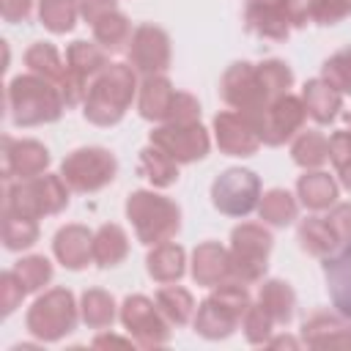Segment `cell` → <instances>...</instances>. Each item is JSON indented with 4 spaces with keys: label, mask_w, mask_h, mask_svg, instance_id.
<instances>
[{
    "label": "cell",
    "mask_w": 351,
    "mask_h": 351,
    "mask_svg": "<svg viewBox=\"0 0 351 351\" xmlns=\"http://www.w3.org/2000/svg\"><path fill=\"white\" fill-rule=\"evenodd\" d=\"M274 247V236L263 222H241L230 230V263L233 280L244 285H258L266 280L269 255Z\"/></svg>",
    "instance_id": "ba28073f"
},
{
    "label": "cell",
    "mask_w": 351,
    "mask_h": 351,
    "mask_svg": "<svg viewBox=\"0 0 351 351\" xmlns=\"http://www.w3.org/2000/svg\"><path fill=\"white\" fill-rule=\"evenodd\" d=\"M93 346H134L132 337H115V335H96Z\"/></svg>",
    "instance_id": "f907efd6"
},
{
    "label": "cell",
    "mask_w": 351,
    "mask_h": 351,
    "mask_svg": "<svg viewBox=\"0 0 351 351\" xmlns=\"http://www.w3.org/2000/svg\"><path fill=\"white\" fill-rule=\"evenodd\" d=\"M129 66L140 77H154V74H167L173 52H170V36L154 25V22H140L132 33V41L126 47Z\"/></svg>",
    "instance_id": "2e32d148"
},
{
    "label": "cell",
    "mask_w": 351,
    "mask_h": 351,
    "mask_svg": "<svg viewBox=\"0 0 351 351\" xmlns=\"http://www.w3.org/2000/svg\"><path fill=\"white\" fill-rule=\"evenodd\" d=\"M299 343H302V340H293V337H288V335H285V337H274V335H271V340H269L266 346H291V348H296Z\"/></svg>",
    "instance_id": "816d5d0a"
},
{
    "label": "cell",
    "mask_w": 351,
    "mask_h": 351,
    "mask_svg": "<svg viewBox=\"0 0 351 351\" xmlns=\"http://www.w3.org/2000/svg\"><path fill=\"white\" fill-rule=\"evenodd\" d=\"M261 195V178L247 167H228L211 184V206L233 219H244L247 214H252Z\"/></svg>",
    "instance_id": "8fae6325"
},
{
    "label": "cell",
    "mask_w": 351,
    "mask_h": 351,
    "mask_svg": "<svg viewBox=\"0 0 351 351\" xmlns=\"http://www.w3.org/2000/svg\"><path fill=\"white\" fill-rule=\"evenodd\" d=\"M90 30H93V41H96L99 47H104L107 52H121V49H126L129 41H132V33H134L129 16L121 14L118 8L110 11V14H104L96 25H90Z\"/></svg>",
    "instance_id": "e575fe53"
},
{
    "label": "cell",
    "mask_w": 351,
    "mask_h": 351,
    "mask_svg": "<svg viewBox=\"0 0 351 351\" xmlns=\"http://www.w3.org/2000/svg\"><path fill=\"white\" fill-rule=\"evenodd\" d=\"M167 121H200V101L189 90H178ZM165 121V123H167Z\"/></svg>",
    "instance_id": "7dc6e473"
},
{
    "label": "cell",
    "mask_w": 351,
    "mask_h": 351,
    "mask_svg": "<svg viewBox=\"0 0 351 351\" xmlns=\"http://www.w3.org/2000/svg\"><path fill=\"white\" fill-rule=\"evenodd\" d=\"M324 217L329 219L340 244H348L351 241V203H335Z\"/></svg>",
    "instance_id": "bcb514c9"
},
{
    "label": "cell",
    "mask_w": 351,
    "mask_h": 351,
    "mask_svg": "<svg viewBox=\"0 0 351 351\" xmlns=\"http://www.w3.org/2000/svg\"><path fill=\"white\" fill-rule=\"evenodd\" d=\"M214 140L217 148L225 156H252L263 143L258 137V129L252 126V121L247 115H241L239 110H219L214 115Z\"/></svg>",
    "instance_id": "ac0fdd59"
},
{
    "label": "cell",
    "mask_w": 351,
    "mask_h": 351,
    "mask_svg": "<svg viewBox=\"0 0 351 351\" xmlns=\"http://www.w3.org/2000/svg\"><path fill=\"white\" fill-rule=\"evenodd\" d=\"M307 107L302 101V96L296 93H282L277 96L274 101L266 104L263 112H258L252 121V126L258 129V137L263 145L269 148H277V145H285L288 140H293L304 123H307Z\"/></svg>",
    "instance_id": "4fadbf2b"
},
{
    "label": "cell",
    "mask_w": 351,
    "mask_h": 351,
    "mask_svg": "<svg viewBox=\"0 0 351 351\" xmlns=\"http://www.w3.org/2000/svg\"><path fill=\"white\" fill-rule=\"evenodd\" d=\"M69 184L60 173H41L22 181H5L3 184V211L44 219L55 217L69 208Z\"/></svg>",
    "instance_id": "277c9868"
},
{
    "label": "cell",
    "mask_w": 351,
    "mask_h": 351,
    "mask_svg": "<svg viewBox=\"0 0 351 351\" xmlns=\"http://www.w3.org/2000/svg\"><path fill=\"white\" fill-rule=\"evenodd\" d=\"M299 197L291 195L288 189L282 186H274V189H266L258 200V217L263 225L269 228H288L299 219Z\"/></svg>",
    "instance_id": "f1b7e54d"
},
{
    "label": "cell",
    "mask_w": 351,
    "mask_h": 351,
    "mask_svg": "<svg viewBox=\"0 0 351 351\" xmlns=\"http://www.w3.org/2000/svg\"><path fill=\"white\" fill-rule=\"evenodd\" d=\"M77 3H80V16H82L88 25H96L104 14H110V11L118 8L115 0H77Z\"/></svg>",
    "instance_id": "681fc988"
},
{
    "label": "cell",
    "mask_w": 351,
    "mask_h": 351,
    "mask_svg": "<svg viewBox=\"0 0 351 351\" xmlns=\"http://www.w3.org/2000/svg\"><path fill=\"white\" fill-rule=\"evenodd\" d=\"M291 159L302 170H318L329 162V137L318 129H302L291 140Z\"/></svg>",
    "instance_id": "1f68e13d"
},
{
    "label": "cell",
    "mask_w": 351,
    "mask_h": 351,
    "mask_svg": "<svg viewBox=\"0 0 351 351\" xmlns=\"http://www.w3.org/2000/svg\"><path fill=\"white\" fill-rule=\"evenodd\" d=\"M145 271L159 285L178 282L186 274V250L176 241H165V244L151 247L145 255Z\"/></svg>",
    "instance_id": "cb8c5ba5"
},
{
    "label": "cell",
    "mask_w": 351,
    "mask_h": 351,
    "mask_svg": "<svg viewBox=\"0 0 351 351\" xmlns=\"http://www.w3.org/2000/svg\"><path fill=\"white\" fill-rule=\"evenodd\" d=\"M321 80H326L343 96H351V44L329 55L321 66Z\"/></svg>",
    "instance_id": "60d3db41"
},
{
    "label": "cell",
    "mask_w": 351,
    "mask_h": 351,
    "mask_svg": "<svg viewBox=\"0 0 351 351\" xmlns=\"http://www.w3.org/2000/svg\"><path fill=\"white\" fill-rule=\"evenodd\" d=\"M129 255V236L118 222H104L93 230V263L99 269H112Z\"/></svg>",
    "instance_id": "f546056e"
},
{
    "label": "cell",
    "mask_w": 351,
    "mask_h": 351,
    "mask_svg": "<svg viewBox=\"0 0 351 351\" xmlns=\"http://www.w3.org/2000/svg\"><path fill=\"white\" fill-rule=\"evenodd\" d=\"M25 66H27V71H33L38 77H47L55 85H60L63 77H66V58L49 41H33L25 49Z\"/></svg>",
    "instance_id": "836d02e7"
},
{
    "label": "cell",
    "mask_w": 351,
    "mask_h": 351,
    "mask_svg": "<svg viewBox=\"0 0 351 351\" xmlns=\"http://www.w3.org/2000/svg\"><path fill=\"white\" fill-rule=\"evenodd\" d=\"M329 162L335 165L340 184L351 192V129H335L329 134Z\"/></svg>",
    "instance_id": "b9f144b4"
},
{
    "label": "cell",
    "mask_w": 351,
    "mask_h": 351,
    "mask_svg": "<svg viewBox=\"0 0 351 351\" xmlns=\"http://www.w3.org/2000/svg\"><path fill=\"white\" fill-rule=\"evenodd\" d=\"M148 143L162 148L167 156H173L178 165H192L208 156L211 151V134L200 121H167L156 123L148 134Z\"/></svg>",
    "instance_id": "5bb4252c"
},
{
    "label": "cell",
    "mask_w": 351,
    "mask_h": 351,
    "mask_svg": "<svg viewBox=\"0 0 351 351\" xmlns=\"http://www.w3.org/2000/svg\"><path fill=\"white\" fill-rule=\"evenodd\" d=\"M118 318H121L123 329L129 332V337L134 340V346H140V348H159V346L170 343L173 324L162 315L156 302L143 293L126 296L118 310Z\"/></svg>",
    "instance_id": "9a60e30c"
},
{
    "label": "cell",
    "mask_w": 351,
    "mask_h": 351,
    "mask_svg": "<svg viewBox=\"0 0 351 351\" xmlns=\"http://www.w3.org/2000/svg\"><path fill=\"white\" fill-rule=\"evenodd\" d=\"M0 14L11 25L27 22L33 16V0H0Z\"/></svg>",
    "instance_id": "c3c4849f"
},
{
    "label": "cell",
    "mask_w": 351,
    "mask_h": 351,
    "mask_svg": "<svg viewBox=\"0 0 351 351\" xmlns=\"http://www.w3.org/2000/svg\"><path fill=\"white\" fill-rule=\"evenodd\" d=\"M302 101H304V107H307V115H310L315 123H321V126L332 123V121L340 115V110H343V93L335 90V88H332L326 80H321V77H313V80L304 82V88H302Z\"/></svg>",
    "instance_id": "d4e9b609"
},
{
    "label": "cell",
    "mask_w": 351,
    "mask_h": 351,
    "mask_svg": "<svg viewBox=\"0 0 351 351\" xmlns=\"http://www.w3.org/2000/svg\"><path fill=\"white\" fill-rule=\"evenodd\" d=\"M80 304L69 288H49L33 299L25 313V326L38 343H58L80 324Z\"/></svg>",
    "instance_id": "52a82bcc"
},
{
    "label": "cell",
    "mask_w": 351,
    "mask_h": 351,
    "mask_svg": "<svg viewBox=\"0 0 351 351\" xmlns=\"http://www.w3.org/2000/svg\"><path fill=\"white\" fill-rule=\"evenodd\" d=\"M25 296H27V291H25V285L19 282V277L14 274V269L3 271V274H0V307H3V315H5V318L22 304Z\"/></svg>",
    "instance_id": "f6af8a7d"
},
{
    "label": "cell",
    "mask_w": 351,
    "mask_h": 351,
    "mask_svg": "<svg viewBox=\"0 0 351 351\" xmlns=\"http://www.w3.org/2000/svg\"><path fill=\"white\" fill-rule=\"evenodd\" d=\"M52 156L49 148L38 140H16L11 134L3 137V151H0V176L5 181H22L47 173Z\"/></svg>",
    "instance_id": "e0dca14e"
},
{
    "label": "cell",
    "mask_w": 351,
    "mask_h": 351,
    "mask_svg": "<svg viewBox=\"0 0 351 351\" xmlns=\"http://www.w3.org/2000/svg\"><path fill=\"white\" fill-rule=\"evenodd\" d=\"M154 302H156V307L162 310V315H165L173 326H186V324L195 318V310H197L195 296H192L186 288L176 285V282L162 285V288L154 293Z\"/></svg>",
    "instance_id": "d6a6232c"
},
{
    "label": "cell",
    "mask_w": 351,
    "mask_h": 351,
    "mask_svg": "<svg viewBox=\"0 0 351 351\" xmlns=\"http://www.w3.org/2000/svg\"><path fill=\"white\" fill-rule=\"evenodd\" d=\"M255 302L271 315V321L277 326H288L296 315V291L291 288L288 280H277V277L261 280Z\"/></svg>",
    "instance_id": "484cf974"
},
{
    "label": "cell",
    "mask_w": 351,
    "mask_h": 351,
    "mask_svg": "<svg viewBox=\"0 0 351 351\" xmlns=\"http://www.w3.org/2000/svg\"><path fill=\"white\" fill-rule=\"evenodd\" d=\"M321 269L326 277V291L332 299V307L351 321V261H346L340 252H332L321 258Z\"/></svg>",
    "instance_id": "83f0119b"
},
{
    "label": "cell",
    "mask_w": 351,
    "mask_h": 351,
    "mask_svg": "<svg viewBox=\"0 0 351 351\" xmlns=\"http://www.w3.org/2000/svg\"><path fill=\"white\" fill-rule=\"evenodd\" d=\"M38 233H41V230H38V219L3 211V247H5L8 252L30 250V247L38 241Z\"/></svg>",
    "instance_id": "8d00e7d4"
},
{
    "label": "cell",
    "mask_w": 351,
    "mask_h": 351,
    "mask_svg": "<svg viewBox=\"0 0 351 351\" xmlns=\"http://www.w3.org/2000/svg\"><path fill=\"white\" fill-rule=\"evenodd\" d=\"M258 71H261V80H263V88L269 93V99H277L282 93H291L293 88V71L285 60L280 58H266L258 63Z\"/></svg>",
    "instance_id": "ab89813d"
},
{
    "label": "cell",
    "mask_w": 351,
    "mask_h": 351,
    "mask_svg": "<svg viewBox=\"0 0 351 351\" xmlns=\"http://www.w3.org/2000/svg\"><path fill=\"white\" fill-rule=\"evenodd\" d=\"M250 304H252L250 288L239 280H228L211 288V293L197 304L192 326L206 340H225L241 326Z\"/></svg>",
    "instance_id": "5b68a950"
},
{
    "label": "cell",
    "mask_w": 351,
    "mask_h": 351,
    "mask_svg": "<svg viewBox=\"0 0 351 351\" xmlns=\"http://www.w3.org/2000/svg\"><path fill=\"white\" fill-rule=\"evenodd\" d=\"M140 74L129 63H107L90 82L88 96L82 101V115L93 126H115L129 112L137 90Z\"/></svg>",
    "instance_id": "6da1fadb"
},
{
    "label": "cell",
    "mask_w": 351,
    "mask_h": 351,
    "mask_svg": "<svg viewBox=\"0 0 351 351\" xmlns=\"http://www.w3.org/2000/svg\"><path fill=\"white\" fill-rule=\"evenodd\" d=\"M351 16V0H313V22L321 27L337 25Z\"/></svg>",
    "instance_id": "ee69618b"
},
{
    "label": "cell",
    "mask_w": 351,
    "mask_h": 351,
    "mask_svg": "<svg viewBox=\"0 0 351 351\" xmlns=\"http://www.w3.org/2000/svg\"><path fill=\"white\" fill-rule=\"evenodd\" d=\"M80 315L88 329H107L118 318V307L110 291L104 288H88L80 296Z\"/></svg>",
    "instance_id": "d590c367"
},
{
    "label": "cell",
    "mask_w": 351,
    "mask_h": 351,
    "mask_svg": "<svg viewBox=\"0 0 351 351\" xmlns=\"http://www.w3.org/2000/svg\"><path fill=\"white\" fill-rule=\"evenodd\" d=\"M302 343L310 348H348L351 346V321L337 310H315L302 321Z\"/></svg>",
    "instance_id": "d6986e66"
},
{
    "label": "cell",
    "mask_w": 351,
    "mask_h": 351,
    "mask_svg": "<svg viewBox=\"0 0 351 351\" xmlns=\"http://www.w3.org/2000/svg\"><path fill=\"white\" fill-rule=\"evenodd\" d=\"M178 162L173 156H167L162 148H156L154 143H148L143 151H140V159H137V173L143 178H148L156 189H167L178 181Z\"/></svg>",
    "instance_id": "4dcf8cb0"
},
{
    "label": "cell",
    "mask_w": 351,
    "mask_h": 351,
    "mask_svg": "<svg viewBox=\"0 0 351 351\" xmlns=\"http://www.w3.org/2000/svg\"><path fill=\"white\" fill-rule=\"evenodd\" d=\"M176 88L165 74H154V77H143L140 80V90H137V112L140 118L151 121V123H165L170 118L173 101H176Z\"/></svg>",
    "instance_id": "7402d4cb"
},
{
    "label": "cell",
    "mask_w": 351,
    "mask_h": 351,
    "mask_svg": "<svg viewBox=\"0 0 351 351\" xmlns=\"http://www.w3.org/2000/svg\"><path fill=\"white\" fill-rule=\"evenodd\" d=\"M5 110H8V118H11L14 126L27 129V126H41V123L60 121V115L66 110V101H63V93L55 82L27 71V74H16L8 82Z\"/></svg>",
    "instance_id": "7a4b0ae2"
},
{
    "label": "cell",
    "mask_w": 351,
    "mask_h": 351,
    "mask_svg": "<svg viewBox=\"0 0 351 351\" xmlns=\"http://www.w3.org/2000/svg\"><path fill=\"white\" fill-rule=\"evenodd\" d=\"M189 274L197 285L203 288H217L228 280H233V263H230V250L219 241H200L192 250V263Z\"/></svg>",
    "instance_id": "ffe728a7"
},
{
    "label": "cell",
    "mask_w": 351,
    "mask_h": 351,
    "mask_svg": "<svg viewBox=\"0 0 351 351\" xmlns=\"http://www.w3.org/2000/svg\"><path fill=\"white\" fill-rule=\"evenodd\" d=\"M296 241H299V247H302L307 255H313V258H326V255H332V252H337V250L343 247L340 239L335 236L329 219H326L324 214H310V217H304V219L296 225Z\"/></svg>",
    "instance_id": "4316f807"
},
{
    "label": "cell",
    "mask_w": 351,
    "mask_h": 351,
    "mask_svg": "<svg viewBox=\"0 0 351 351\" xmlns=\"http://www.w3.org/2000/svg\"><path fill=\"white\" fill-rule=\"evenodd\" d=\"M219 99L230 110H239L247 118H255L258 112L266 110L269 101H274V99H269V93L263 88L258 63H250V60H236L222 71V77H219Z\"/></svg>",
    "instance_id": "30bf717a"
},
{
    "label": "cell",
    "mask_w": 351,
    "mask_h": 351,
    "mask_svg": "<svg viewBox=\"0 0 351 351\" xmlns=\"http://www.w3.org/2000/svg\"><path fill=\"white\" fill-rule=\"evenodd\" d=\"M110 63L107 49L99 47L96 41H71L66 47V77L58 85L63 93L66 107H77L85 101L88 88L93 82V77Z\"/></svg>",
    "instance_id": "7c38bea8"
},
{
    "label": "cell",
    "mask_w": 351,
    "mask_h": 351,
    "mask_svg": "<svg viewBox=\"0 0 351 351\" xmlns=\"http://www.w3.org/2000/svg\"><path fill=\"white\" fill-rule=\"evenodd\" d=\"M126 219L134 228V236L145 247L173 241L181 230V206L154 189H134L126 195Z\"/></svg>",
    "instance_id": "3957f363"
},
{
    "label": "cell",
    "mask_w": 351,
    "mask_h": 351,
    "mask_svg": "<svg viewBox=\"0 0 351 351\" xmlns=\"http://www.w3.org/2000/svg\"><path fill=\"white\" fill-rule=\"evenodd\" d=\"M77 16H80L77 0H38V19L55 36L71 33L77 25Z\"/></svg>",
    "instance_id": "74e56055"
},
{
    "label": "cell",
    "mask_w": 351,
    "mask_h": 351,
    "mask_svg": "<svg viewBox=\"0 0 351 351\" xmlns=\"http://www.w3.org/2000/svg\"><path fill=\"white\" fill-rule=\"evenodd\" d=\"M337 252H340V255H343L346 261H351V241H348V244H343V247H340Z\"/></svg>",
    "instance_id": "f5cc1de1"
},
{
    "label": "cell",
    "mask_w": 351,
    "mask_h": 351,
    "mask_svg": "<svg viewBox=\"0 0 351 351\" xmlns=\"http://www.w3.org/2000/svg\"><path fill=\"white\" fill-rule=\"evenodd\" d=\"M11 269H14V274L19 277V282L25 285L27 293L44 291V288L52 282V274H55L49 258H44V255H25V258H19Z\"/></svg>",
    "instance_id": "f35d334b"
},
{
    "label": "cell",
    "mask_w": 351,
    "mask_h": 351,
    "mask_svg": "<svg viewBox=\"0 0 351 351\" xmlns=\"http://www.w3.org/2000/svg\"><path fill=\"white\" fill-rule=\"evenodd\" d=\"M60 176H63V181L69 184L71 192L90 195V192H99V189H104L107 184L115 181L118 159L110 148H101V145L74 148L60 162Z\"/></svg>",
    "instance_id": "9c48e42d"
},
{
    "label": "cell",
    "mask_w": 351,
    "mask_h": 351,
    "mask_svg": "<svg viewBox=\"0 0 351 351\" xmlns=\"http://www.w3.org/2000/svg\"><path fill=\"white\" fill-rule=\"evenodd\" d=\"M274 321H271V315L258 304V302H252L250 304V310L244 313V321H241V329H244V337L252 343V346H266L269 340H271V335H274Z\"/></svg>",
    "instance_id": "7bdbcfd3"
},
{
    "label": "cell",
    "mask_w": 351,
    "mask_h": 351,
    "mask_svg": "<svg viewBox=\"0 0 351 351\" xmlns=\"http://www.w3.org/2000/svg\"><path fill=\"white\" fill-rule=\"evenodd\" d=\"M52 252L58 263L69 271H82L88 263H93V230H88L80 222H69L58 228L52 239Z\"/></svg>",
    "instance_id": "44dd1931"
},
{
    "label": "cell",
    "mask_w": 351,
    "mask_h": 351,
    "mask_svg": "<svg viewBox=\"0 0 351 351\" xmlns=\"http://www.w3.org/2000/svg\"><path fill=\"white\" fill-rule=\"evenodd\" d=\"M337 195H340V186H337L335 176H329L321 167L304 170V176H299V181H296V197L313 214L329 211L337 203Z\"/></svg>",
    "instance_id": "603a6c76"
},
{
    "label": "cell",
    "mask_w": 351,
    "mask_h": 351,
    "mask_svg": "<svg viewBox=\"0 0 351 351\" xmlns=\"http://www.w3.org/2000/svg\"><path fill=\"white\" fill-rule=\"evenodd\" d=\"M307 22H313V0H244V30L258 38L285 41Z\"/></svg>",
    "instance_id": "8992f818"
}]
</instances>
